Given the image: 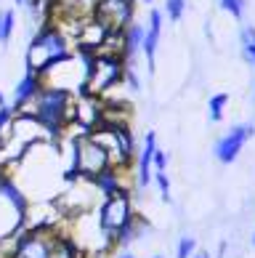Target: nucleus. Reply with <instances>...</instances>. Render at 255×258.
<instances>
[{
	"label": "nucleus",
	"mask_w": 255,
	"mask_h": 258,
	"mask_svg": "<svg viewBox=\"0 0 255 258\" xmlns=\"http://www.w3.org/2000/svg\"><path fill=\"white\" fill-rule=\"evenodd\" d=\"M154 149H157V133L149 131L144 136V144H141L138 155H136V186L138 189H146L152 184V157H154Z\"/></svg>",
	"instance_id": "9d476101"
},
{
	"label": "nucleus",
	"mask_w": 255,
	"mask_h": 258,
	"mask_svg": "<svg viewBox=\"0 0 255 258\" xmlns=\"http://www.w3.org/2000/svg\"><path fill=\"white\" fill-rule=\"evenodd\" d=\"M152 178H154V184L159 186V195H162V200L165 203H170V178H167V170H154L152 173Z\"/></svg>",
	"instance_id": "a211bd4d"
},
{
	"label": "nucleus",
	"mask_w": 255,
	"mask_h": 258,
	"mask_svg": "<svg viewBox=\"0 0 255 258\" xmlns=\"http://www.w3.org/2000/svg\"><path fill=\"white\" fill-rule=\"evenodd\" d=\"M77 247L67 237H53V258H77Z\"/></svg>",
	"instance_id": "2eb2a0df"
},
{
	"label": "nucleus",
	"mask_w": 255,
	"mask_h": 258,
	"mask_svg": "<svg viewBox=\"0 0 255 258\" xmlns=\"http://www.w3.org/2000/svg\"><path fill=\"white\" fill-rule=\"evenodd\" d=\"M194 250H197V240H194V237H181V240H178L176 258H192Z\"/></svg>",
	"instance_id": "6ab92c4d"
},
{
	"label": "nucleus",
	"mask_w": 255,
	"mask_h": 258,
	"mask_svg": "<svg viewBox=\"0 0 255 258\" xmlns=\"http://www.w3.org/2000/svg\"><path fill=\"white\" fill-rule=\"evenodd\" d=\"M43 88V78L32 70H24V75L19 78L16 88H14V96H11V109L14 114H24L30 109V104L35 101L37 91Z\"/></svg>",
	"instance_id": "6e6552de"
},
{
	"label": "nucleus",
	"mask_w": 255,
	"mask_h": 258,
	"mask_svg": "<svg viewBox=\"0 0 255 258\" xmlns=\"http://www.w3.org/2000/svg\"><path fill=\"white\" fill-rule=\"evenodd\" d=\"M72 53L74 48H72V40L67 37V32L59 30L51 22H43V27L35 32V37L24 51V70H32L43 78L56 64L67 61Z\"/></svg>",
	"instance_id": "f03ea898"
},
{
	"label": "nucleus",
	"mask_w": 255,
	"mask_h": 258,
	"mask_svg": "<svg viewBox=\"0 0 255 258\" xmlns=\"http://www.w3.org/2000/svg\"><path fill=\"white\" fill-rule=\"evenodd\" d=\"M252 247H255V234H252Z\"/></svg>",
	"instance_id": "a878e982"
},
{
	"label": "nucleus",
	"mask_w": 255,
	"mask_h": 258,
	"mask_svg": "<svg viewBox=\"0 0 255 258\" xmlns=\"http://www.w3.org/2000/svg\"><path fill=\"white\" fill-rule=\"evenodd\" d=\"M6 104H8V101H6V96H3V93H0V107H6Z\"/></svg>",
	"instance_id": "b1692460"
},
{
	"label": "nucleus",
	"mask_w": 255,
	"mask_h": 258,
	"mask_svg": "<svg viewBox=\"0 0 255 258\" xmlns=\"http://www.w3.org/2000/svg\"><path fill=\"white\" fill-rule=\"evenodd\" d=\"M133 216H136V213H133V205H130V197H128L125 192H120V195H115V197H107L104 208L99 210L101 232L107 234V237H115Z\"/></svg>",
	"instance_id": "423d86ee"
},
{
	"label": "nucleus",
	"mask_w": 255,
	"mask_h": 258,
	"mask_svg": "<svg viewBox=\"0 0 255 258\" xmlns=\"http://www.w3.org/2000/svg\"><path fill=\"white\" fill-rule=\"evenodd\" d=\"M154 258H162V255H154Z\"/></svg>",
	"instance_id": "bb28decb"
},
{
	"label": "nucleus",
	"mask_w": 255,
	"mask_h": 258,
	"mask_svg": "<svg viewBox=\"0 0 255 258\" xmlns=\"http://www.w3.org/2000/svg\"><path fill=\"white\" fill-rule=\"evenodd\" d=\"M223 11H229L234 19H242V11H244V0H221Z\"/></svg>",
	"instance_id": "aec40b11"
},
{
	"label": "nucleus",
	"mask_w": 255,
	"mask_h": 258,
	"mask_svg": "<svg viewBox=\"0 0 255 258\" xmlns=\"http://www.w3.org/2000/svg\"><path fill=\"white\" fill-rule=\"evenodd\" d=\"M117 258H136V255H133V253H120Z\"/></svg>",
	"instance_id": "5701e85b"
},
{
	"label": "nucleus",
	"mask_w": 255,
	"mask_h": 258,
	"mask_svg": "<svg viewBox=\"0 0 255 258\" xmlns=\"http://www.w3.org/2000/svg\"><path fill=\"white\" fill-rule=\"evenodd\" d=\"M252 133H255V125H250V122H242V125H234L231 131H226L213 147L215 160L223 162V165H231L239 157V152L244 149V144L252 139Z\"/></svg>",
	"instance_id": "0eeeda50"
},
{
	"label": "nucleus",
	"mask_w": 255,
	"mask_h": 258,
	"mask_svg": "<svg viewBox=\"0 0 255 258\" xmlns=\"http://www.w3.org/2000/svg\"><path fill=\"white\" fill-rule=\"evenodd\" d=\"M136 0H96L91 11V22H96L104 32L120 35L125 27L133 22Z\"/></svg>",
	"instance_id": "39448f33"
},
{
	"label": "nucleus",
	"mask_w": 255,
	"mask_h": 258,
	"mask_svg": "<svg viewBox=\"0 0 255 258\" xmlns=\"http://www.w3.org/2000/svg\"><path fill=\"white\" fill-rule=\"evenodd\" d=\"M192 258H210V255H207V253H205V250H202V253H194V255H192Z\"/></svg>",
	"instance_id": "4be33fe9"
},
{
	"label": "nucleus",
	"mask_w": 255,
	"mask_h": 258,
	"mask_svg": "<svg viewBox=\"0 0 255 258\" xmlns=\"http://www.w3.org/2000/svg\"><path fill=\"white\" fill-rule=\"evenodd\" d=\"M242 53L255 67V27H244L242 30Z\"/></svg>",
	"instance_id": "dca6fc26"
},
{
	"label": "nucleus",
	"mask_w": 255,
	"mask_h": 258,
	"mask_svg": "<svg viewBox=\"0 0 255 258\" xmlns=\"http://www.w3.org/2000/svg\"><path fill=\"white\" fill-rule=\"evenodd\" d=\"M186 14V0H165V11L162 16H167V22H181Z\"/></svg>",
	"instance_id": "f3484780"
},
{
	"label": "nucleus",
	"mask_w": 255,
	"mask_h": 258,
	"mask_svg": "<svg viewBox=\"0 0 255 258\" xmlns=\"http://www.w3.org/2000/svg\"><path fill=\"white\" fill-rule=\"evenodd\" d=\"M152 168L154 170H167V152L165 149H154V157H152Z\"/></svg>",
	"instance_id": "412c9836"
},
{
	"label": "nucleus",
	"mask_w": 255,
	"mask_h": 258,
	"mask_svg": "<svg viewBox=\"0 0 255 258\" xmlns=\"http://www.w3.org/2000/svg\"><path fill=\"white\" fill-rule=\"evenodd\" d=\"M226 104H229V93H215V96H210V101H207V114H210V122H221L223 120Z\"/></svg>",
	"instance_id": "4468645a"
},
{
	"label": "nucleus",
	"mask_w": 255,
	"mask_h": 258,
	"mask_svg": "<svg viewBox=\"0 0 255 258\" xmlns=\"http://www.w3.org/2000/svg\"><path fill=\"white\" fill-rule=\"evenodd\" d=\"M141 3H146V6H152V3H154V0H141Z\"/></svg>",
	"instance_id": "393cba45"
},
{
	"label": "nucleus",
	"mask_w": 255,
	"mask_h": 258,
	"mask_svg": "<svg viewBox=\"0 0 255 258\" xmlns=\"http://www.w3.org/2000/svg\"><path fill=\"white\" fill-rule=\"evenodd\" d=\"M109 165H115L109 157V152L104 149L96 139L91 136L88 131H82L77 139L72 141V165L67 170V176H85V178H93L101 170H107Z\"/></svg>",
	"instance_id": "7ed1b4c3"
},
{
	"label": "nucleus",
	"mask_w": 255,
	"mask_h": 258,
	"mask_svg": "<svg viewBox=\"0 0 255 258\" xmlns=\"http://www.w3.org/2000/svg\"><path fill=\"white\" fill-rule=\"evenodd\" d=\"M14 30H16V14H14V8H3V11H0V45L11 43Z\"/></svg>",
	"instance_id": "ddd939ff"
},
{
	"label": "nucleus",
	"mask_w": 255,
	"mask_h": 258,
	"mask_svg": "<svg viewBox=\"0 0 255 258\" xmlns=\"http://www.w3.org/2000/svg\"><path fill=\"white\" fill-rule=\"evenodd\" d=\"M162 22H165L162 11H159V8H152V11H149V27L144 32V45H141V53L146 56L149 72H154V56H157L159 37H162Z\"/></svg>",
	"instance_id": "9b49d317"
},
{
	"label": "nucleus",
	"mask_w": 255,
	"mask_h": 258,
	"mask_svg": "<svg viewBox=\"0 0 255 258\" xmlns=\"http://www.w3.org/2000/svg\"><path fill=\"white\" fill-rule=\"evenodd\" d=\"M72 107H74L72 91L53 88V85L43 83V88L37 91L27 114H32L37 120V125L43 128V133L48 139H61L64 131L72 125Z\"/></svg>",
	"instance_id": "f257e3e1"
},
{
	"label": "nucleus",
	"mask_w": 255,
	"mask_h": 258,
	"mask_svg": "<svg viewBox=\"0 0 255 258\" xmlns=\"http://www.w3.org/2000/svg\"><path fill=\"white\" fill-rule=\"evenodd\" d=\"M91 184L99 189L104 197H115L122 192V184H120V173H117V165H109L107 170H101L91 178Z\"/></svg>",
	"instance_id": "f8f14e48"
},
{
	"label": "nucleus",
	"mask_w": 255,
	"mask_h": 258,
	"mask_svg": "<svg viewBox=\"0 0 255 258\" xmlns=\"http://www.w3.org/2000/svg\"><path fill=\"white\" fill-rule=\"evenodd\" d=\"M14 258H53V237H45L43 232L19 237Z\"/></svg>",
	"instance_id": "1a4fd4ad"
},
{
	"label": "nucleus",
	"mask_w": 255,
	"mask_h": 258,
	"mask_svg": "<svg viewBox=\"0 0 255 258\" xmlns=\"http://www.w3.org/2000/svg\"><path fill=\"white\" fill-rule=\"evenodd\" d=\"M122 78H125V61H122L120 53H96L80 96H96L99 99L107 91L115 88V85H120Z\"/></svg>",
	"instance_id": "20e7f679"
}]
</instances>
